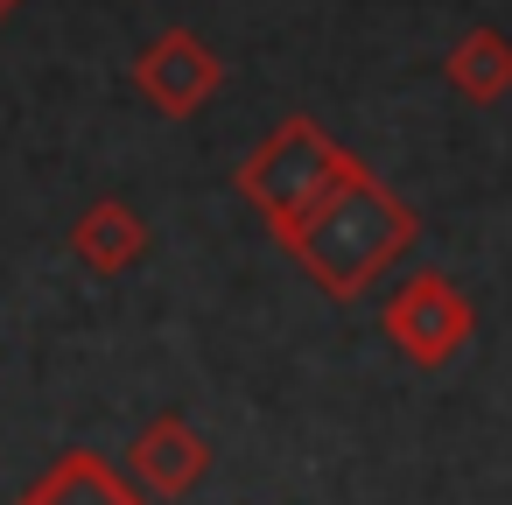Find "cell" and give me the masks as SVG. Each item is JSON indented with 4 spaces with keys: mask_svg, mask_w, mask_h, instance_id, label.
Here are the masks:
<instances>
[{
    "mask_svg": "<svg viewBox=\"0 0 512 505\" xmlns=\"http://www.w3.org/2000/svg\"><path fill=\"white\" fill-rule=\"evenodd\" d=\"M71 246H78V260H85L92 274H127V267H141V260H148V225H141V211H134V204L106 197V204H92V211L78 218Z\"/></svg>",
    "mask_w": 512,
    "mask_h": 505,
    "instance_id": "6",
    "label": "cell"
},
{
    "mask_svg": "<svg viewBox=\"0 0 512 505\" xmlns=\"http://www.w3.org/2000/svg\"><path fill=\"white\" fill-rule=\"evenodd\" d=\"M449 85H456L463 99H477V106L505 99V92H512V43H505L498 29H470V36L449 50Z\"/></svg>",
    "mask_w": 512,
    "mask_h": 505,
    "instance_id": "8",
    "label": "cell"
},
{
    "mask_svg": "<svg viewBox=\"0 0 512 505\" xmlns=\"http://www.w3.org/2000/svg\"><path fill=\"white\" fill-rule=\"evenodd\" d=\"M344 176H351V155H344L316 120H281V127L246 155L239 190H246V204L274 225V239L288 246V239L309 225V211H316Z\"/></svg>",
    "mask_w": 512,
    "mask_h": 505,
    "instance_id": "2",
    "label": "cell"
},
{
    "mask_svg": "<svg viewBox=\"0 0 512 505\" xmlns=\"http://www.w3.org/2000/svg\"><path fill=\"white\" fill-rule=\"evenodd\" d=\"M386 337L414 358V365H449L470 344V302L456 281L442 274H414L407 288H393L386 302Z\"/></svg>",
    "mask_w": 512,
    "mask_h": 505,
    "instance_id": "3",
    "label": "cell"
},
{
    "mask_svg": "<svg viewBox=\"0 0 512 505\" xmlns=\"http://www.w3.org/2000/svg\"><path fill=\"white\" fill-rule=\"evenodd\" d=\"M15 8H22V0H0V22H8V15H15Z\"/></svg>",
    "mask_w": 512,
    "mask_h": 505,
    "instance_id": "9",
    "label": "cell"
},
{
    "mask_svg": "<svg viewBox=\"0 0 512 505\" xmlns=\"http://www.w3.org/2000/svg\"><path fill=\"white\" fill-rule=\"evenodd\" d=\"M407 239H414V211H407L393 190H379V183L351 162V176L309 211V225L288 239V253H295L330 295H358Z\"/></svg>",
    "mask_w": 512,
    "mask_h": 505,
    "instance_id": "1",
    "label": "cell"
},
{
    "mask_svg": "<svg viewBox=\"0 0 512 505\" xmlns=\"http://www.w3.org/2000/svg\"><path fill=\"white\" fill-rule=\"evenodd\" d=\"M218 57H211V43H197L190 29H169V36H155L148 50H141V64H134V85H141V99L155 106V113H169V120H190L211 92H218Z\"/></svg>",
    "mask_w": 512,
    "mask_h": 505,
    "instance_id": "4",
    "label": "cell"
},
{
    "mask_svg": "<svg viewBox=\"0 0 512 505\" xmlns=\"http://www.w3.org/2000/svg\"><path fill=\"white\" fill-rule=\"evenodd\" d=\"M22 505H148V498H141V484H134V477H120V470H106L99 456L71 449L43 484H29V491H22Z\"/></svg>",
    "mask_w": 512,
    "mask_h": 505,
    "instance_id": "7",
    "label": "cell"
},
{
    "mask_svg": "<svg viewBox=\"0 0 512 505\" xmlns=\"http://www.w3.org/2000/svg\"><path fill=\"white\" fill-rule=\"evenodd\" d=\"M204 470H211V442H204L183 414H155V421L134 435V449H127V477H134L148 498H183V491L204 484Z\"/></svg>",
    "mask_w": 512,
    "mask_h": 505,
    "instance_id": "5",
    "label": "cell"
}]
</instances>
